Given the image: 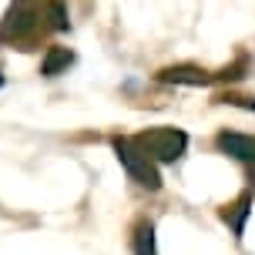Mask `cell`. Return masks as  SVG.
<instances>
[{"label": "cell", "instance_id": "277c9868", "mask_svg": "<svg viewBox=\"0 0 255 255\" xmlns=\"http://www.w3.org/2000/svg\"><path fill=\"white\" fill-rule=\"evenodd\" d=\"M215 144L222 148L225 154H232V158H239V161H245L249 168H255V138L252 134H235V131H222L215 138Z\"/></svg>", "mask_w": 255, "mask_h": 255}, {"label": "cell", "instance_id": "3957f363", "mask_svg": "<svg viewBox=\"0 0 255 255\" xmlns=\"http://www.w3.org/2000/svg\"><path fill=\"white\" fill-rule=\"evenodd\" d=\"M30 30H37V10L30 3H17V7L7 10V20L0 27V37L3 40L13 37V44H17V40H27Z\"/></svg>", "mask_w": 255, "mask_h": 255}, {"label": "cell", "instance_id": "9c48e42d", "mask_svg": "<svg viewBox=\"0 0 255 255\" xmlns=\"http://www.w3.org/2000/svg\"><path fill=\"white\" fill-rule=\"evenodd\" d=\"M0 84H3V74H0Z\"/></svg>", "mask_w": 255, "mask_h": 255}, {"label": "cell", "instance_id": "5b68a950", "mask_svg": "<svg viewBox=\"0 0 255 255\" xmlns=\"http://www.w3.org/2000/svg\"><path fill=\"white\" fill-rule=\"evenodd\" d=\"M161 81H171V84H191V88H202V84H212L215 77L205 74L202 67H188V64H181V67H165L161 71Z\"/></svg>", "mask_w": 255, "mask_h": 255}, {"label": "cell", "instance_id": "6da1fadb", "mask_svg": "<svg viewBox=\"0 0 255 255\" xmlns=\"http://www.w3.org/2000/svg\"><path fill=\"white\" fill-rule=\"evenodd\" d=\"M134 144L141 148V154L154 161V165H168V161H178L185 144H188V134L178 131V128H148L134 134Z\"/></svg>", "mask_w": 255, "mask_h": 255}, {"label": "cell", "instance_id": "ba28073f", "mask_svg": "<svg viewBox=\"0 0 255 255\" xmlns=\"http://www.w3.org/2000/svg\"><path fill=\"white\" fill-rule=\"evenodd\" d=\"M134 252L138 255H154V225L151 222H141L134 232Z\"/></svg>", "mask_w": 255, "mask_h": 255}, {"label": "cell", "instance_id": "8992f818", "mask_svg": "<svg viewBox=\"0 0 255 255\" xmlns=\"http://www.w3.org/2000/svg\"><path fill=\"white\" fill-rule=\"evenodd\" d=\"M249 205H252V195H242L235 205H225V212H222V218H225V222H232V232H235V235H242V229H245Z\"/></svg>", "mask_w": 255, "mask_h": 255}, {"label": "cell", "instance_id": "52a82bcc", "mask_svg": "<svg viewBox=\"0 0 255 255\" xmlns=\"http://www.w3.org/2000/svg\"><path fill=\"white\" fill-rule=\"evenodd\" d=\"M71 61H74V54L67 51V47H51L47 57H44V64H40V71L47 77H54V74H61L64 67H71Z\"/></svg>", "mask_w": 255, "mask_h": 255}, {"label": "cell", "instance_id": "7a4b0ae2", "mask_svg": "<svg viewBox=\"0 0 255 255\" xmlns=\"http://www.w3.org/2000/svg\"><path fill=\"white\" fill-rule=\"evenodd\" d=\"M115 151H118V161L128 168V175L138 181L141 188H148V191L161 188L158 168H154V161H148V158L141 154V148L134 144V138H115Z\"/></svg>", "mask_w": 255, "mask_h": 255}]
</instances>
